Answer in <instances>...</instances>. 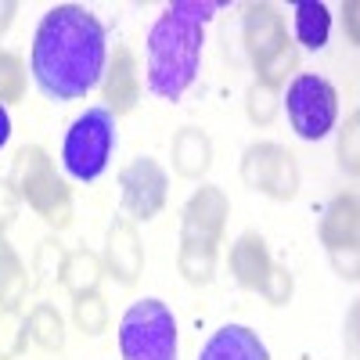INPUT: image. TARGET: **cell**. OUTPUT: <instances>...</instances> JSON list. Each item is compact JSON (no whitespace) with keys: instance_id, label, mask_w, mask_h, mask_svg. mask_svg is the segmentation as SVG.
Returning <instances> with one entry per match:
<instances>
[{"instance_id":"1","label":"cell","mask_w":360,"mask_h":360,"mask_svg":"<svg viewBox=\"0 0 360 360\" xmlns=\"http://www.w3.org/2000/svg\"><path fill=\"white\" fill-rule=\"evenodd\" d=\"M108 37L94 11L79 4H54L33 33L29 69L51 101H79L105 76Z\"/></svg>"},{"instance_id":"2","label":"cell","mask_w":360,"mask_h":360,"mask_svg":"<svg viewBox=\"0 0 360 360\" xmlns=\"http://www.w3.org/2000/svg\"><path fill=\"white\" fill-rule=\"evenodd\" d=\"M220 11L213 0H173L162 8L155 25L148 29L144 72L148 90L162 101H180L198 79L205 22Z\"/></svg>"},{"instance_id":"3","label":"cell","mask_w":360,"mask_h":360,"mask_svg":"<svg viewBox=\"0 0 360 360\" xmlns=\"http://www.w3.org/2000/svg\"><path fill=\"white\" fill-rule=\"evenodd\" d=\"M11 184L33 213L51 227V231H65L72 227V191L51 159L44 144H22L15 159H11Z\"/></svg>"},{"instance_id":"4","label":"cell","mask_w":360,"mask_h":360,"mask_svg":"<svg viewBox=\"0 0 360 360\" xmlns=\"http://www.w3.org/2000/svg\"><path fill=\"white\" fill-rule=\"evenodd\" d=\"M123 360H176V321L162 299H137L119 321Z\"/></svg>"},{"instance_id":"5","label":"cell","mask_w":360,"mask_h":360,"mask_svg":"<svg viewBox=\"0 0 360 360\" xmlns=\"http://www.w3.org/2000/svg\"><path fill=\"white\" fill-rule=\"evenodd\" d=\"M112 148H115V115L105 105L86 108L83 115L72 119V127L62 141V166L72 180L90 184L108 169Z\"/></svg>"},{"instance_id":"6","label":"cell","mask_w":360,"mask_h":360,"mask_svg":"<svg viewBox=\"0 0 360 360\" xmlns=\"http://www.w3.org/2000/svg\"><path fill=\"white\" fill-rule=\"evenodd\" d=\"M288 123L292 130L303 137V141H321L335 130V119H339V94L335 86L314 76V72H299L288 83Z\"/></svg>"},{"instance_id":"7","label":"cell","mask_w":360,"mask_h":360,"mask_svg":"<svg viewBox=\"0 0 360 360\" xmlns=\"http://www.w3.org/2000/svg\"><path fill=\"white\" fill-rule=\"evenodd\" d=\"M242 184L266 195L270 202H292L299 195V162L288 148L274 141H256L242 152Z\"/></svg>"},{"instance_id":"8","label":"cell","mask_w":360,"mask_h":360,"mask_svg":"<svg viewBox=\"0 0 360 360\" xmlns=\"http://www.w3.org/2000/svg\"><path fill=\"white\" fill-rule=\"evenodd\" d=\"M119 195H123V213L130 224L155 220L169 202V173L159 159L137 155L119 173Z\"/></svg>"},{"instance_id":"9","label":"cell","mask_w":360,"mask_h":360,"mask_svg":"<svg viewBox=\"0 0 360 360\" xmlns=\"http://www.w3.org/2000/svg\"><path fill=\"white\" fill-rule=\"evenodd\" d=\"M227 217H231V202H227L224 188H217V184L195 188V195L184 202V213H180V242L220 245Z\"/></svg>"},{"instance_id":"10","label":"cell","mask_w":360,"mask_h":360,"mask_svg":"<svg viewBox=\"0 0 360 360\" xmlns=\"http://www.w3.org/2000/svg\"><path fill=\"white\" fill-rule=\"evenodd\" d=\"M288 40V25L278 4H263V0H252V4L242 8V47L249 54L252 69H259L266 58H274L278 51H285Z\"/></svg>"},{"instance_id":"11","label":"cell","mask_w":360,"mask_h":360,"mask_svg":"<svg viewBox=\"0 0 360 360\" xmlns=\"http://www.w3.org/2000/svg\"><path fill=\"white\" fill-rule=\"evenodd\" d=\"M101 263H105V274H108L115 285L134 288V285L141 281V270H144V242H141L137 227H134L127 217H115V220L108 224Z\"/></svg>"},{"instance_id":"12","label":"cell","mask_w":360,"mask_h":360,"mask_svg":"<svg viewBox=\"0 0 360 360\" xmlns=\"http://www.w3.org/2000/svg\"><path fill=\"white\" fill-rule=\"evenodd\" d=\"M141 65H137V54L130 47H115L105 62V76H101V101L105 108L119 119V115H130L141 101Z\"/></svg>"},{"instance_id":"13","label":"cell","mask_w":360,"mask_h":360,"mask_svg":"<svg viewBox=\"0 0 360 360\" xmlns=\"http://www.w3.org/2000/svg\"><path fill=\"white\" fill-rule=\"evenodd\" d=\"M317 238H321V245L328 252L356 249V242H360V198H356L353 188L339 191L324 205V217L317 224Z\"/></svg>"},{"instance_id":"14","label":"cell","mask_w":360,"mask_h":360,"mask_svg":"<svg viewBox=\"0 0 360 360\" xmlns=\"http://www.w3.org/2000/svg\"><path fill=\"white\" fill-rule=\"evenodd\" d=\"M227 266H231V278L242 285L245 292H259L266 274H270V266H274V256H270L266 242L256 231H245V234L234 238Z\"/></svg>"},{"instance_id":"15","label":"cell","mask_w":360,"mask_h":360,"mask_svg":"<svg viewBox=\"0 0 360 360\" xmlns=\"http://www.w3.org/2000/svg\"><path fill=\"white\" fill-rule=\"evenodd\" d=\"M169 159L180 180H202L213 166V137L202 127H180L169 141Z\"/></svg>"},{"instance_id":"16","label":"cell","mask_w":360,"mask_h":360,"mask_svg":"<svg viewBox=\"0 0 360 360\" xmlns=\"http://www.w3.org/2000/svg\"><path fill=\"white\" fill-rule=\"evenodd\" d=\"M198 360H270V353L249 324H224L205 339Z\"/></svg>"},{"instance_id":"17","label":"cell","mask_w":360,"mask_h":360,"mask_svg":"<svg viewBox=\"0 0 360 360\" xmlns=\"http://www.w3.org/2000/svg\"><path fill=\"white\" fill-rule=\"evenodd\" d=\"M332 37V11L321 0H303L292 8V44L307 47V51H321Z\"/></svg>"},{"instance_id":"18","label":"cell","mask_w":360,"mask_h":360,"mask_svg":"<svg viewBox=\"0 0 360 360\" xmlns=\"http://www.w3.org/2000/svg\"><path fill=\"white\" fill-rule=\"evenodd\" d=\"M25 295H29L25 263L8 238H0V310H22Z\"/></svg>"},{"instance_id":"19","label":"cell","mask_w":360,"mask_h":360,"mask_svg":"<svg viewBox=\"0 0 360 360\" xmlns=\"http://www.w3.org/2000/svg\"><path fill=\"white\" fill-rule=\"evenodd\" d=\"M101 281H105V263L98 252H90V249H76L69 252V263H65V292L72 299L86 295V292H101Z\"/></svg>"},{"instance_id":"20","label":"cell","mask_w":360,"mask_h":360,"mask_svg":"<svg viewBox=\"0 0 360 360\" xmlns=\"http://www.w3.org/2000/svg\"><path fill=\"white\" fill-rule=\"evenodd\" d=\"M29 342H37L44 353H62L65 349V317L51 303H37L25 317Z\"/></svg>"},{"instance_id":"21","label":"cell","mask_w":360,"mask_h":360,"mask_svg":"<svg viewBox=\"0 0 360 360\" xmlns=\"http://www.w3.org/2000/svg\"><path fill=\"white\" fill-rule=\"evenodd\" d=\"M217 259L220 245H202V242H180L176 252V270L188 285H209L217 278Z\"/></svg>"},{"instance_id":"22","label":"cell","mask_w":360,"mask_h":360,"mask_svg":"<svg viewBox=\"0 0 360 360\" xmlns=\"http://www.w3.org/2000/svg\"><path fill=\"white\" fill-rule=\"evenodd\" d=\"M65 263H69V249L58 242V238L51 234V238H44V242L37 245V252H33V281L40 285V288H51V285H62V278H65Z\"/></svg>"},{"instance_id":"23","label":"cell","mask_w":360,"mask_h":360,"mask_svg":"<svg viewBox=\"0 0 360 360\" xmlns=\"http://www.w3.org/2000/svg\"><path fill=\"white\" fill-rule=\"evenodd\" d=\"M72 324L83 335H105L108 332V299L101 292H86L79 299H72Z\"/></svg>"},{"instance_id":"24","label":"cell","mask_w":360,"mask_h":360,"mask_svg":"<svg viewBox=\"0 0 360 360\" xmlns=\"http://www.w3.org/2000/svg\"><path fill=\"white\" fill-rule=\"evenodd\" d=\"M25 86H29V72L22 54L15 51H0V105H18L25 98Z\"/></svg>"},{"instance_id":"25","label":"cell","mask_w":360,"mask_h":360,"mask_svg":"<svg viewBox=\"0 0 360 360\" xmlns=\"http://www.w3.org/2000/svg\"><path fill=\"white\" fill-rule=\"evenodd\" d=\"M278 112H281V94L252 79L245 90V119L252 127H270L278 119Z\"/></svg>"},{"instance_id":"26","label":"cell","mask_w":360,"mask_h":360,"mask_svg":"<svg viewBox=\"0 0 360 360\" xmlns=\"http://www.w3.org/2000/svg\"><path fill=\"white\" fill-rule=\"evenodd\" d=\"M29 346V328L22 310H0V360H18Z\"/></svg>"},{"instance_id":"27","label":"cell","mask_w":360,"mask_h":360,"mask_svg":"<svg viewBox=\"0 0 360 360\" xmlns=\"http://www.w3.org/2000/svg\"><path fill=\"white\" fill-rule=\"evenodd\" d=\"M335 159H339V169L346 176L360 173V112L346 115V123L339 130V144H335Z\"/></svg>"},{"instance_id":"28","label":"cell","mask_w":360,"mask_h":360,"mask_svg":"<svg viewBox=\"0 0 360 360\" xmlns=\"http://www.w3.org/2000/svg\"><path fill=\"white\" fill-rule=\"evenodd\" d=\"M295 69H299V47L288 44L285 51H278L274 58H266V62L256 69V83H263V86H270V90H281Z\"/></svg>"},{"instance_id":"29","label":"cell","mask_w":360,"mask_h":360,"mask_svg":"<svg viewBox=\"0 0 360 360\" xmlns=\"http://www.w3.org/2000/svg\"><path fill=\"white\" fill-rule=\"evenodd\" d=\"M259 295L266 299L270 307H288L292 295H295V278H292V270L281 266V263H274V266H270V274H266V281H263V288H259Z\"/></svg>"},{"instance_id":"30","label":"cell","mask_w":360,"mask_h":360,"mask_svg":"<svg viewBox=\"0 0 360 360\" xmlns=\"http://www.w3.org/2000/svg\"><path fill=\"white\" fill-rule=\"evenodd\" d=\"M18 209H22V198L15 191L11 180H0V238L8 234V227L18 220Z\"/></svg>"},{"instance_id":"31","label":"cell","mask_w":360,"mask_h":360,"mask_svg":"<svg viewBox=\"0 0 360 360\" xmlns=\"http://www.w3.org/2000/svg\"><path fill=\"white\" fill-rule=\"evenodd\" d=\"M328 263H332V270L349 285L360 278V249H335V252H328Z\"/></svg>"},{"instance_id":"32","label":"cell","mask_w":360,"mask_h":360,"mask_svg":"<svg viewBox=\"0 0 360 360\" xmlns=\"http://www.w3.org/2000/svg\"><path fill=\"white\" fill-rule=\"evenodd\" d=\"M356 11H360L356 0H346L342 18H346V29H349V44H360V33H356Z\"/></svg>"},{"instance_id":"33","label":"cell","mask_w":360,"mask_h":360,"mask_svg":"<svg viewBox=\"0 0 360 360\" xmlns=\"http://www.w3.org/2000/svg\"><path fill=\"white\" fill-rule=\"evenodd\" d=\"M15 15H18V0H0V37L11 29Z\"/></svg>"},{"instance_id":"34","label":"cell","mask_w":360,"mask_h":360,"mask_svg":"<svg viewBox=\"0 0 360 360\" xmlns=\"http://www.w3.org/2000/svg\"><path fill=\"white\" fill-rule=\"evenodd\" d=\"M8 137H11V115H8L4 105H0V148L8 144Z\"/></svg>"},{"instance_id":"35","label":"cell","mask_w":360,"mask_h":360,"mask_svg":"<svg viewBox=\"0 0 360 360\" xmlns=\"http://www.w3.org/2000/svg\"><path fill=\"white\" fill-rule=\"evenodd\" d=\"M356 317H360V310L353 307V310H349V324H346V335H349V353H356Z\"/></svg>"}]
</instances>
